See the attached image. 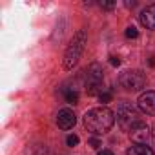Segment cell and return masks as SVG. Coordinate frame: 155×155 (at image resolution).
Returning <instances> with one entry per match:
<instances>
[{"label": "cell", "mask_w": 155, "mask_h": 155, "mask_svg": "<svg viewBox=\"0 0 155 155\" xmlns=\"http://www.w3.org/2000/svg\"><path fill=\"white\" fill-rule=\"evenodd\" d=\"M113 122H115V113L106 106L93 108V110L86 111V115H84V126L93 135H102V133L110 131Z\"/></svg>", "instance_id": "cell-1"}, {"label": "cell", "mask_w": 155, "mask_h": 155, "mask_svg": "<svg viewBox=\"0 0 155 155\" xmlns=\"http://www.w3.org/2000/svg\"><path fill=\"white\" fill-rule=\"evenodd\" d=\"M86 42H88V35L84 29H79L73 35V38L69 40V46L66 48V53H64V69H73L79 64Z\"/></svg>", "instance_id": "cell-2"}, {"label": "cell", "mask_w": 155, "mask_h": 155, "mask_svg": "<svg viewBox=\"0 0 155 155\" xmlns=\"http://www.w3.org/2000/svg\"><path fill=\"white\" fill-rule=\"evenodd\" d=\"M86 90L88 95H101L104 91L102 88V66L99 62H93L86 69Z\"/></svg>", "instance_id": "cell-3"}, {"label": "cell", "mask_w": 155, "mask_h": 155, "mask_svg": "<svg viewBox=\"0 0 155 155\" xmlns=\"http://www.w3.org/2000/svg\"><path fill=\"white\" fill-rule=\"evenodd\" d=\"M119 84L126 90V91H139L146 86V75L139 69L133 71H124L119 77Z\"/></svg>", "instance_id": "cell-4"}, {"label": "cell", "mask_w": 155, "mask_h": 155, "mask_svg": "<svg viewBox=\"0 0 155 155\" xmlns=\"http://www.w3.org/2000/svg\"><path fill=\"white\" fill-rule=\"evenodd\" d=\"M117 120H119V124L124 128V130H128L130 131V128L133 126V124H137L139 120H140V117H139V111L135 110V106H131L130 102H119V106H117Z\"/></svg>", "instance_id": "cell-5"}, {"label": "cell", "mask_w": 155, "mask_h": 155, "mask_svg": "<svg viewBox=\"0 0 155 155\" xmlns=\"http://www.w3.org/2000/svg\"><path fill=\"white\" fill-rule=\"evenodd\" d=\"M130 137L135 140V144H144L146 139L150 137V128H148V124L142 122V120H139L137 124H133V126L130 128Z\"/></svg>", "instance_id": "cell-6"}, {"label": "cell", "mask_w": 155, "mask_h": 155, "mask_svg": "<svg viewBox=\"0 0 155 155\" xmlns=\"http://www.w3.org/2000/svg\"><path fill=\"white\" fill-rule=\"evenodd\" d=\"M139 108L146 115H155V91H144L139 97Z\"/></svg>", "instance_id": "cell-7"}, {"label": "cell", "mask_w": 155, "mask_h": 155, "mask_svg": "<svg viewBox=\"0 0 155 155\" xmlns=\"http://www.w3.org/2000/svg\"><path fill=\"white\" fill-rule=\"evenodd\" d=\"M75 122H77V117H75L73 110L64 108V110L58 111V115H57V124H58V128H62V130H69V128L75 126Z\"/></svg>", "instance_id": "cell-8"}, {"label": "cell", "mask_w": 155, "mask_h": 155, "mask_svg": "<svg viewBox=\"0 0 155 155\" xmlns=\"http://www.w3.org/2000/svg\"><path fill=\"white\" fill-rule=\"evenodd\" d=\"M139 20H140V24H142L146 29H155V4L146 6V8L140 11Z\"/></svg>", "instance_id": "cell-9"}, {"label": "cell", "mask_w": 155, "mask_h": 155, "mask_svg": "<svg viewBox=\"0 0 155 155\" xmlns=\"http://www.w3.org/2000/svg\"><path fill=\"white\" fill-rule=\"evenodd\" d=\"M126 155H153V150L146 144H133L126 151Z\"/></svg>", "instance_id": "cell-10"}, {"label": "cell", "mask_w": 155, "mask_h": 155, "mask_svg": "<svg viewBox=\"0 0 155 155\" xmlns=\"http://www.w3.org/2000/svg\"><path fill=\"white\" fill-rule=\"evenodd\" d=\"M26 155H51V153H49V150H48L46 146H42V144H33V146L28 148Z\"/></svg>", "instance_id": "cell-11"}, {"label": "cell", "mask_w": 155, "mask_h": 155, "mask_svg": "<svg viewBox=\"0 0 155 155\" xmlns=\"http://www.w3.org/2000/svg\"><path fill=\"white\" fill-rule=\"evenodd\" d=\"M66 102H69V104H77V102H79V93H77L75 90L66 91Z\"/></svg>", "instance_id": "cell-12"}, {"label": "cell", "mask_w": 155, "mask_h": 155, "mask_svg": "<svg viewBox=\"0 0 155 155\" xmlns=\"http://www.w3.org/2000/svg\"><path fill=\"white\" fill-rule=\"evenodd\" d=\"M111 99H113L111 91H102V93L99 95V101H101L102 104H108V102H111Z\"/></svg>", "instance_id": "cell-13"}, {"label": "cell", "mask_w": 155, "mask_h": 155, "mask_svg": "<svg viewBox=\"0 0 155 155\" xmlns=\"http://www.w3.org/2000/svg\"><path fill=\"white\" fill-rule=\"evenodd\" d=\"M126 37H128V38H137V37H139V31H137L133 26H130V28L126 29Z\"/></svg>", "instance_id": "cell-14"}, {"label": "cell", "mask_w": 155, "mask_h": 155, "mask_svg": "<svg viewBox=\"0 0 155 155\" xmlns=\"http://www.w3.org/2000/svg\"><path fill=\"white\" fill-rule=\"evenodd\" d=\"M66 142H68V146H77V144H79V137H77V135H68Z\"/></svg>", "instance_id": "cell-15"}, {"label": "cell", "mask_w": 155, "mask_h": 155, "mask_svg": "<svg viewBox=\"0 0 155 155\" xmlns=\"http://www.w3.org/2000/svg\"><path fill=\"white\" fill-rule=\"evenodd\" d=\"M101 8H104V9H113V8H115V2H101Z\"/></svg>", "instance_id": "cell-16"}, {"label": "cell", "mask_w": 155, "mask_h": 155, "mask_svg": "<svg viewBox=\"0 0 155 155\" xmlns=\"http://www.w3.org/2000/svg\"><path fill=\"white\" fill-rule=\"evenodd\" d=\"M110 62H111V66H119V64H120V58H117V57H111V58H110Z\"/></svg>", "instance_id": "cell-17"}, {"label": "cell", "mask_w": 155, "mask_h": 155, "mask_svg": "<svg viewBox=\"0 0 155 155\" xmlns=\"http://www.w3.org/2000/svg\"><path fill=\"white\" fill-rule=\"evenodd\" d=\"M90 144H91L93 148H99V146H101V142H99V139H91V140H90Z\"/></svg>", "instance_id": "cell-18"}, {"label": "cell", "mask_w": 155, "mask_h": 155, "mask_svg": "<svg viewBox=\"0 0 155 155\" xmlns=\"http://www.w3.org/2000/svg\"><path fill=\"white\" fill-rule=\"evenodd\" d=\"M97 155H113V151H110V150H101Z\"/></svg>", "instance_id": "cell-19"}, {"label": "cell", "mask_w": 155, "mask_h": 155, "mask_svg": "<svg viewBox=\"0 0 155 155\" xmlns=\"http://www.w3.org/2000/svg\"><path fill=\"white\" fill-rule=\"evenodd\" d=\"M151 139H153V144H155V124H153V128H151Z\"/></svg>", "instance_id": "cell-20"}]
</instances>
